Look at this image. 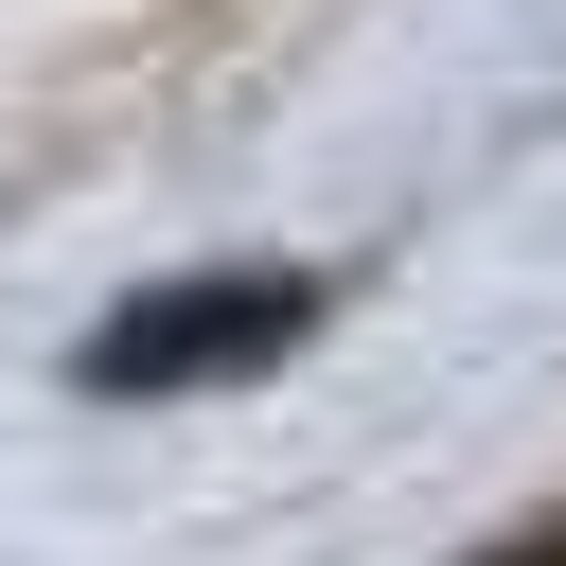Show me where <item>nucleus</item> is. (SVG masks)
Here are the masks:
<instances>
[{
  "mask_svg": "<svg viewBox=\"0 0 566 566\" xmlns=\"http://www.w3.org/2000/svg\"><path fill=\"white\" fill-rule=\"evenodd\" d=\"M265 336H301V283L142 301V318H106V336H88V389H177V371H230V354H265Z\"/></svg>",
  "mask_w": 566,
  "mask_h": 566,
  "instance_id": "obj_1",
  "label": "nucleus"
},
{
  "mask_svg": "<svg viewBox=\"0 0 566 566\" xmlns=\"http://www.w3.org/2000/svg\"><path fill=\"white\" fill-rule=\"evenodd\" d=\"M495 566H566V548H495Z\"/></svg>",
  "mask_w": 566,
  "mask_h": 566,
  "instance_id": "obj_2",
  "label": "nucleus"
}]
</instances>
